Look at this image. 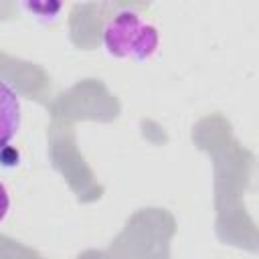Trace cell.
I'll return each mask as SVG.
<instances>
[{"mask_svg":"<svg viewBox=\"0 0 259 259\" xmlns=\"http://www.w3.org/2000/svg\"><path fill=\"white\" fill-rule=\"evenodd\" d=\"M18 158H20L18 152H16L12 146H4V148L0 150V164H2V166H8V168H10V166H16V164H18Z\"/></svg>","mask_w":259,"mask_h":259,"instance_id":"obj_3","label":"cell"},{"mask_svg":"<svg viewBox=\"0 0 259 259\" xmlns=\"http://www.w3.org/2000/svg\"><path fill=\"white\" fill-rule=\"evenodd\" d=\"M20 125V101L16 91L0 79V150L16 136Z\"/></svg>","mask_w":259,"mask_h":259,"instance_id":"obj_2","label":"cell"},{"mask_svg":"<svg viewBox=\"0 0 259 259\" xmlns=\"http://www.w3.org/2000/svg\"><path fill=\"white\" fill-rule=\"evenodd\" d=\"M8 206H10V196H8V190H6V186L0 182V221L6 217V212H8Z\"/></svg>","mask_w":259,"mask_h":259,"instance_id":"obj_4","label":"cell"},{"mask_svg":"<svg viewBox=\"0 0 259 259\" xmlns=\"http://www.w3.org/2000/svg\"><path fill=\"white\" fill-rule=\"evenodd\" d=\"M158 28L132 10L117 12L103 28V45L111 57L146 61L158 49Z\"/></svg>","mask_w":259,"mask_h":259,"instance_id":"obj_1","label":"cell"}]
</instances>
